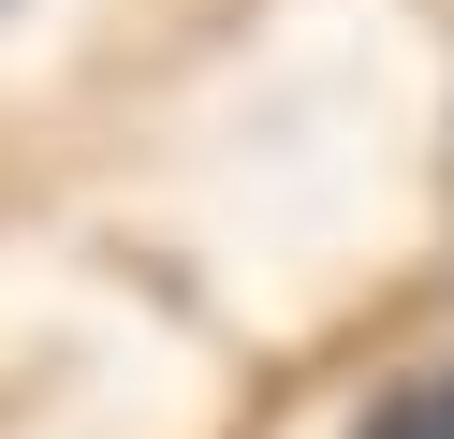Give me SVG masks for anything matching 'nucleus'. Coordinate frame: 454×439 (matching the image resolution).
<instances>
[{"instance_id": "obj_1", "label": "nucleus", "mask_w": 454, "mask_h": 439, "mask_svg": "<svg viewBox=\"0 0 454 439\" xmlns=\"http://www.w3.org/2000/svg\"><path fill=\"white\" fill-rule=\"evenodd\" d=\"M352 439H454V351H440V366H411V380H395V396L366 410Z\"/></svg>"}]
</instances>
